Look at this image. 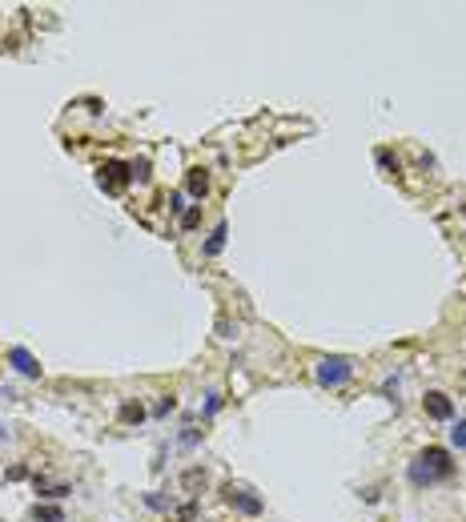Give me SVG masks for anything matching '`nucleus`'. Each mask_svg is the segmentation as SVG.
<instances>
[{
  "instance_id": "obj_1",
  "label": "nucleus",
  "mask_w": 466,
  "mask_h": 522,
  "mask_svg": "<svg viewBox=\"0 0 466 522\" xmlns=\"http://www.w3.org/2000/svg\"><path fill=\"white\" fill-rule=\"evenodd\" d=\"M450 474H454L450 450H442V446H426L414 462H410V482L414 486H434V482H442V478H450Z\"/></svg>"
},
{
  "instance_id": "obj_2",
  "label": "nucleus",
  "mask_w": 466,
  "mask_h": 522,
  "mask_svg": "<svg viewBox=\"0 0 466 522\" xmlns=\"http://www.w3.org/2000/svg\"><path fill=\"white\" fill-rule=\"evenodd\" d=\"M354 378V361L342 358V354H334V358H322L318 361V382L330 385V390H338V385H346Z\"/></svg>"
},
{
  "instance_id": "obj_3",
  "label": "nucleus",
  "mask_w": 466,
  "mask_h": 522,
  "mask_svg": "<svg viewBox=\"0 0 466 522\" xmlns=\"http://www.w3.org/2000/svg\"><path fill=\"white\" fill-rule=\"evenodd\" d=\"M97 181H101L105 193H121V189L133 181V173H129V165H125V161H105L97 169Z\"/></svg>"
},
{
  "instance_id": "obj_4",
  "label": "nucleus",
  "mask_w": 466,
  "mask_h": 522,
  "mask_svg": "<svg viewBox=\"0 0 466 522\" xmlns=\"http://www.w3.org/2000/svg\"><path fill=\"white\" fill-rule=\"evenodd\" d=\"M221 494H225V502H229L233 510H241L246 518H258V514H261V498L254 494V490H246V486H233L229 482Z\"/></svg>"
},
{
  "instance_id": "obj_5",
  "label": "nucleus",
  "mask_w": 466,
  "mask_h": 522,
  "mask_svg": "<svg viewBox=\"0 0 466 522\" xmlns=\"http://www.w3.org/2000/svg\"><path fill=\"white\" fill-rule=\"evenodd\" d=\"M422 410H426V418H434V422H450L454 418V402L442 394V390H430L426 398H422Z\"/></svg>"
},
{
  "instance_id": "obj_6",
  "label": "nucleus",
  "mask_w": 466,
  "mask_h": 522,
  "mask_svg": "<svg viewBox=\"0 0 466 522\" xmlns=\"http://www.w3.org/2000/svg\"><path fill=\"white\" fill-rule=\"evenodd\" d=\"M8 366H13L16 373H25V378H40V361L33 358L25 346H13V349H8Z\"/></svg>"
},
{
  "instance_id": "obj_7",
  "label": "nucleus",
  "mask_w": 466,
  "mask_h": 522,
  "mask_svg": "<svg viewBox=\"0 0 466 522\" xmlns=\"http://www.w3.org/2000/svg\"><path fill=\"white\" fill-rule=\"evenodd\" d=\"M225 237H229V225H225V221H217V225H213V233H209V241H205V249H201V253H205V257H217L221 249H225Z\"/></svg>"
},
{
  "instance_id": "obj_8",
  "label": "nucleus",
  "mask_w": 466,
  "mask_h": 522,
  "mask_svg": "<svg viewBox=\"0 0 466 522\" xmlns=\"http://www.w3.org/2000/svg\"><path fill=\"white\" fill-rule=\"evenodd\" d=\"M185 185H189V193H193V197L201 201V197L209 193V173L201 169V165H193V169H189V181H185Z\"/></svg>"
},
{
  "instance_id": "obj_9",
  "label": "nucleus",
  "mask_w": 466,
  "mask_h": 522,
  "mask_svg": "<svg viewBox=\"0 0 466 522\" xmlns=\"http://www.w3.org/2000/svg\"><path fill=\"white\" fill-rule=\"evenodd\" d=\"M33 518L37 522H64V510L52 506V502H37V506H33Z\"/></svg>"
},
{
  "instance_id": "obj_10",
  "label": "nucleus",
  "mask_w": 466,
  "mask_h": 522,
  "mask_svg": "<svg viewBox=\"0 0 466 522\" xmlns=\"http://www.w3.org/2000/svg\"><path fill=\"white\" fill-rule=\"evenodd\" d=\"M121 422L125 426H141V422H145V406H141V402H125V406H121Z\"/></svg>"
},
{
  "instance_id": "obj_11",
  "label": "nucleus",
  "mask_w": 466,
  "mask_h": 522,
  "mask_svg": "<svg viewBox=\"0 0 466 522\" xmlns=\"http://www.w3.org/2000/svg\"><path fill=\"white\" fill-rule=\"evenodd\" d=\"M450 446H454V450H466V418H458V422H454V430H450Z\"/></svg>"
},
{
  "instance_id": "obj_12",
  "label": "nucleus",
  "mask_w": 466,
  "mask_h": 522,
  "mask_svg": "<svg viewBox=\"0 0 466 522\" xmlns=\"http://www.w3.org/2000/svg\"><path fill=\"white\" fill-rule=\"evenodd\" d=\"M129 173H133V181H149V161L141 157V161H129Z\"/></svg>"
},
{
  "instance_id": "obj_13",
  "label": "nucleus",
  "mask_w": 466,
  "mask_h": 522,
  "mask_svg": "<svg viewBox=\"0 0 466 522\" xmlns=\"http://www.w3.org/2000/svg\"><path fill=\"white\" fill-rule=\"evenodd\" d=\"M169 213H181V217H185V193H181V189L169 193Z\"/></svg>"
},
{
  "instance_id": "obj_14",
  "label": "nucleus",
  "mask_w": 466,
  "mask_h": 522,
  "mask_svg": "<svg viewBox=\"0 0 466 522\" xmlns=\"http://www.w3.org/2000/svg\"><path fill=\"white\" fill-rule=\"evenodd\" d=\"M197 221H201V209H185V217H181V225H185V229H193Z\"/></svg>"
},
{
  "instance_id": "obj_15",
  "label": "nucleus",
  "mask_w": 466,
  "mask_h": 522,
  "mask_svg": "<svg viewBox=\"0 0 466 522\" xmlns=\"http://www.w3.org/2000/svg\"><path fill=\"white\" fill-rule=\"evenodd\" d=\"M193 514H197V506H193V502H185V506L177 510V518H181V522H193Z\"/></svg>"
},
{
  "instance_id": "obj_16",
  "label": "nucleus",
  "mask_w": 466,
  "mask_h": 522,
  "mask_svg": "<svg viewBox=\"0 0 466 522\" xmlns=\"http://www.w3.org/2000/svg\"><path fill=\"white\" fill-rule=\"evenodd\" d=\"M378 165H382V169H398V161H394L386 149H378Z\"/></svg>"
},
{
  "instance_id": "obj_17",
  "label": "nucleus",
  "mask_w": 466,
  "mask_h": 522,
  "mask_svg": "<svg viewBox=\"0 0 466 522\" xmlns=\"http://www.w3.org/2000/svg\"><path fill=\"white\" fill-rule=\"evenodd\" d=\"M145 502H149L153 510H169V502H165V498H157V494H145Z\"/></svg>"
}]
</instances>
